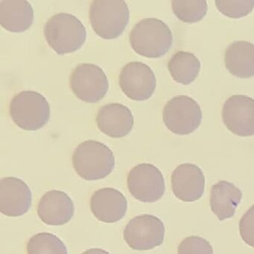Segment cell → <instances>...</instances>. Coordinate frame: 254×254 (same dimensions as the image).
I'll use <instances>...</instances> for the list:
<instances>
[{
  "instance_id": "cell-1",
  "label": "cell",
  "mask_w": 254,
  "mask_h": 254,
  "mask_svg": "<svg viewBox=\"0 0 254 254\" xmlns=\"http://www.w3.org/2000/svg\"><path fill=\"white\" fill-rule=\"evenodd\" d=\"M130 44L137 54L150 59L162 57L169 52L173 37L169 26L157 18H145L135 25Z\"/></svg>"
},
{
  "instance_id": "cell-2",
  "label": "cell",
  "mask_w": 254,
  "mask_h": 254,
  "mask_svg": "<svg viewBox=\"0 0 254 254\" xmlns=\"http://www.w3.org/2000/svg\"><path fill=\"white\" fill-rule=\"evenodd\" d=\"M72 164L76 173L86 181L103 179L115 167L114 153L105 144L96 140L84 141L72 155Z\"/></svg>"
},
{
  "instance_id": "cell-3",
  "label": "cell",
  "mask_w": 254,
  "mask_h": 254,
  "mask_svg": "<svg viewBox=\"0 0 254 254\" xmlns=\"http://www.w3.org/2000/svg\"><path fill=\"white\" fill-rule=\"evenodd\" d=\"M44 36L47 44L59 55L74 53L86 41L87 31L75 16L60 13L46 23Z\"/></svg>"
},
{
  "instance_id": "cell-4",
  "label": "cell",
  "mask_w": 254,
  "mask_h": 254,
  "mask_svg": "<svg viewBox=\"0 0 254 254\" xmlns=\"http://www.w3.org/2000/svg\"><path fill=\"white\" fill-rule=\"evenodd\" d=\"M128 6L122 0H94L90 8V20L94 32L104 39L119 38L128 24Z\"/></svg>"
},
{
  "instance_id": "cell-5",
  "label": "cell",
  "mask_w": 254,
  "mask_h": 254,
  "mask_svg": "<svg viewBox=\"0 0 254 254\" xmlns=\"http://www.w3.org/2000/svg\"><path fill=\"white\" fill-rule=\"evenodd\" d=\"M10 117L20 128L33 131L42 128L50 119L48 101L41 93L23 91L10 103Z\"/></svg>"
},
{
  "instance_id": "cell-6",
  "label": "cell",
  "mask_w": 254,
  "mask_h": 254,
  "mask_svg": "<svg viewBox=\"0 0 254 254\" xmlns=\"http://www.w3.org/2000/svg\"><path fill=\"white\" fill-rule=\"evenodd\" d=\"M164 124L172 133L187 135L192 133L201 123L202 111L195 100L187 96L172 98L163 111Z\"/></svg>"
},
{
  "instance_id": "cell-7",
  "label": "cell",
  "mask_w": 254,
  "mask_h": 254,
  "mask_svg": "<svg viewBox=\"0 0 254 254\" xmlns=\"http://www.w3.org/2000/svg\"><path fill=\"white\" fill-rule=\"evenodd\" d=\"M69 85L74 94L83 102L96 103L108 93V77L102 68L93 64H81L72 71Z\"/></svg>"
},
{
  "instance_id": "cell-8",
  "label": "cell",
  "mask_w": 254,
  "mask_h": 254,
  "mask_svg": "<svg viewBox=\"0 0 254 254\" xmlns=\"http://www.w3.org/2000/svg\"><path fill=\"white\" fill-rule=\"evenodd\" d=\"M123 236L127 245L135 251L152 250L164 241V224L154 215H139L129 221Z\"/></svg>"
},
{
  "instance_id": "cell-9",
  "label": "cell",
  "mask_w": 254,
  "mask_h": 254,
  "mask_svg": "<svg viewBox=\"0 0 254 254\" xmlns=\"http://www.w3.org/2000/svg\"><path fill=\"white\" fill-rule=\"evenodd\" d=\"M127 184L129 192L141 202L157 201L166 191L161 172L150 163H141L133 167L127 175Z\"/></svg>"
},
{
  "instance_id": "cell-10",
  "label": "cell",
  "mask_w": 254,
  "mask_h": 254,
  "mask_svg": "<svg viewBox=\"0 0 254 254\" xmlns=\"http://www.w3.org/2000/svg\"><path fill=\"white\" fill-rule=\"evenodd\" d=\"M120 86L129 99L144 101L154 94L157 86L155 75L149 66L142 62L127 64L120 72Z\"/></svg>"
},
{
  "instance_id": "cell-11",
  "label": "cell",
  "mask_w": 254,
  "mask_h": 254,
  "mask_svg": "<svg viewBox=\"0 0 254 254\" xmlns=\"http://www.w3.org/2000/svg\"><path fill=\"white\" fill-rule=\"evenodd\" d=\"M222 120L227 128L240 136L254 135V99L244 95H233L222 108Z\"/></svg>"
},
{
  "instance_id": "cell-12",
  "label": "cell",
  "mask_w": 254,
  "mask_h": 254,
  "mask_svg": "<svg viewBox=\"0 0 254 254\" xmlns=\"http://www.w3.org/2000/svg\"><path fill=\"white\" fill-rule=\"evenodd\" d=\"M32 191L19 178L7 177L0 181V211L8 217L26 214L32 206Z\"/></svg>"
},
{
  "instance_id": "cell-13",
  "label": "cell",
  "mask_w": 254,
  "mask_h": 254,
  "mask_svg": "<svg viewBox=\"0 0 254 254\" xmlns=\"http://www.w3.org/2000/svg\"><path fill=\"white\" fill-rule=\"evenodd\" d=\"M172 188L179 200L193 202L203 195L205 178L201 169L191 163L180 165L172 172Z\"/></svg>"
},
{
  "instance_id": "cell-14",
  "label": "cell",
  "mask_w": 254,
  "mask_h": 254,
  "mask_svg": "<svg viewBox=\"0 0 254 254\" xmlns=\"http://www.w3.org/2000/svg\"><path fill=\"white\" fill-rule=\"evenodd\" d=\"M90 209L93 215L102 222H118L127 212V199L116 189H101L92 195Z\"/></svg>"
},
{
  "instance_id": "cell-15",
  "label": "cell",
  "mask_w": 254,
  "mask_h": 254,
  "mask_svg": "<svg viewBox=\"0 0 254 254\" xmlns=\"http://www.w3.org/2000/svg\"><path fill=\"white\" fill-rule=\"evenodd\" d=\"M75 212L73 201L64 191L51 190L38 203V215L48 225L60 226L71 221Z\"/></svg>"
},
{
  "instance_id": "cell-16",
  "label": "cell",
  "mask_w": 254,
  "mask_h": 254,
  "mask_svg": "<svg viewBox=\"0 0 254 254\" xmlns=\"http://www.w3.org/2000/svg\"><path fill=\"white\" fill-rule=\"evenodd\" d=\"M99 130L113 138H122L133 129L134 120L128 108L119 103L101 107L96 116Z\"/></svg>"
},
{
  "instance_id": "cell-17",
  "label": "cell",
  "mask_w": 254,
  "mask_h": 254,
  "mask_svg": "<svg viewBox=\"0 0 254 254\" xmlns=\"http://www.w3.org/2000/svg\"><path fill=\"white\" fill-rule=\"evenodd\" d=\"M33 22V8L28 1L3 0L0 2V24L8 32H26Z\"/></svg>"
},
{
  "instance_id": "cell-18",
  "label": "cell",
  "mask_w": 254,
  "mask_h": 254,
  "mask_svg": "<svg viewBox=\"0 0 254 254\" xmlns=\"http://www.w3.org/2000/svg\"><path fill=\"white\" fill-rule=\"evenodd\" d=\"M242 198V191L234 184L219 181L211 189V209L220 221L229 219L234 215Z\"/></svg>"
},
{
  "instance_id": "cell-19",
  "label": "cell",
  "mask_w": 254,
  "mask_h": 254,
  "mask_svg": "<svg viewBox=\"0 0 254 254\" xmlns=\"http://www.w3.org/2000/svg\"><path fill=\"white\" fill-rule=\"evenodd\" d=\"M224 63L227 70L235 76H254V44L241 41L230 44L224 53Z\"/></svg>"
},
{
  "instance_id": "cell-20",
  "label": "cell",
  "mask_w": 254,
  "mask_h": 254,
  "mask_svg": "<svg viewBox=\"0 0 254 254\" xmlns=\"http://www.w3.org/2000/svg\"><path fill=\"white\" fill-rule=\"evenodd\" d=\"M168 69L175 81L187 85L198 75L200 62L192 53L179 51L171 58Z\"/></svg>"
},
{
  "instance_id": "cell-21",
  "label": "cell",
  "mask_w": 254,
  "mask_h": 254,
  "mask_svg": "<svg viewBox=\"0 0 254 254\" xmlns=\"http://www.w3.org/2000/svg\"><path fill=\"white\" fill-rule=\"evenodd\" d=\"M27 254H68L62 240L53 233H40L32 236L26 245Z\"/></svg>"
},
{
  "instance_id": "cell-22",
  "label": "cell",
  "mask_w": 254,
  "mask_h": 254,
  "mask_svg": "<svg viewBox=\"0 0 254 254\" xmlns=\"http://www.w3.org/2000/svg\"><path fill=\"white\" fill-rule=\"evenodd\" d=\"M172 10L181 21L193 23L200 21L207 13V2L204 0H173Z\"/></svg>"
},
{
  "instance_id": "cell-23",
  "label": "cell",
  "mask_w": 254,
  "mask_h": 254,
  "mask_svg": "<svg viewBox=\"0 0 254 254\" xmlns=\"http://www.w3.org/2000/svg\"><path fill=\"white\" fill-rule=\"evenodd\" d=\"M215 2L220 12L230 18L245 17L254 8V0H216Z\"/></svg>"
},
{
  "instance_id": "cell-24",
  "label": "cell",
  "mask_w": 254,
  "mask_h": 254,
  "mask_svg": "<svg viewBox=\"0 0 254 254\" xmlns=\"http://www.w3.org/2000/svg\"><path fill=\"white\" fill-rule=\"evenodd\" d=\"M178 254H213V249L206 239L200 236H191L181 242Z\"/></svg>"
},
{
  "instance_id": "cell-25",
  "label": "cell",
  "mask_w": 254,
  "mask_h": 254,
  "mask_svg": "<svg viewBox=\"0 0 254 254\" xmlns=\"http://www.w3.org/2000/svg\"><path fill=\"white\" fill-rule=\"evenodd\" d=\"M239 233L242 240L254 248V204L244 214L239 221Z\"/></svg>"
},
{
  "instance_id": "cell-26",
  "label": "cell",
  "mask_w": 254,
  "mask_h": 254,
  "mask_svg": "<svg viewBox=\"0 0 254 254\" xmlns=\"http://www.w3.org/2000/svg\"><path fill=\"white\" fill-rule=\"evenodd\" d=\"M81 254H111L108 251L101 248H91V249L87 250L84 251Z\"/></svg>"
}]
</instances>
